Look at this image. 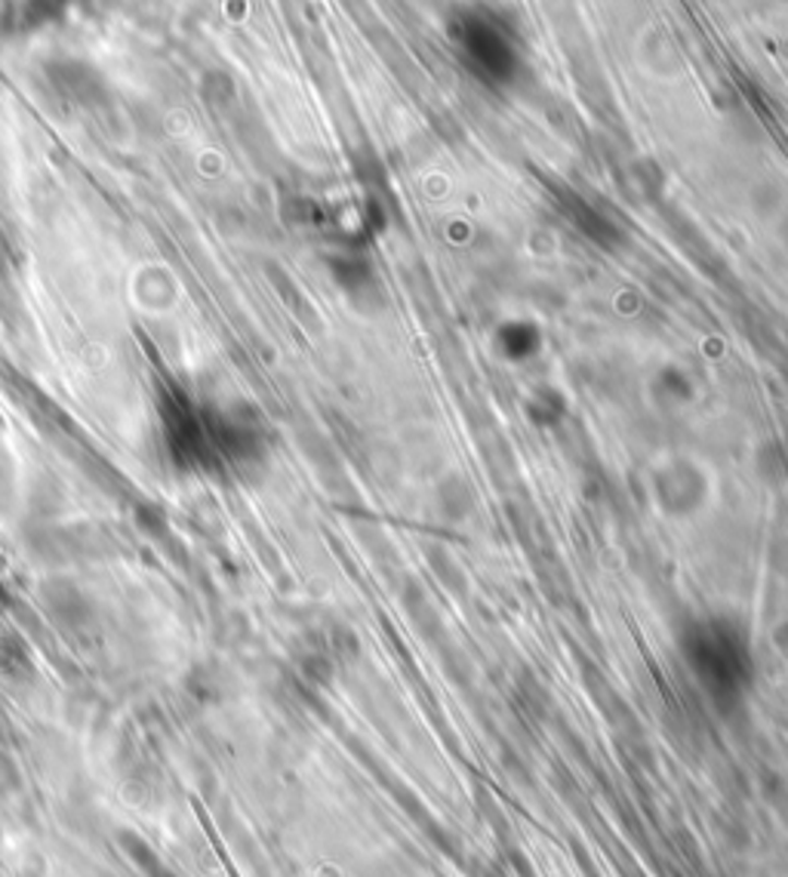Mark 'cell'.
<instances>
[{
    "label": "cell",
    "instance_id": "cell-1",
    "mask_svg": "<svg viewBox=\"0 0 788 877\" xmlns=\"http://www.w3.org/2000/svg\"><path fill=\"white\" fill-rule=\"evenodd\" d=\"M52 81L69 99H77V103H93L103 93V77L86 62H59V65H52Z\"/></svg>",
    "mask_w": 788,
    "mask_h": 877
},
{
    "label": "cell",
    "instance_id": "cell-2",
    "mask_svg": "<svg viewBox=\"0 0 788 877\" xmlns=\"http://www.w3.org/2000/svg\"><path fill=\"white\" fill-rule=\"evenodd\" d=\"M69 0H22L19 7V25L25 32H37L44 25H50L56 19L65 13Z\"/></svg>",
    "mask_w": 788,
    "mask_h": 877
}]
</instances>
